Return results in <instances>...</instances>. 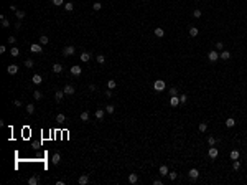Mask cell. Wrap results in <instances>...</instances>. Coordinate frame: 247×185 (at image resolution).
<instances>
[{
  "mask_svg": "<svg viewBox=\"0 0 247 185\" xmlns=\"http://www.w3.org/2000/svg\"><path fill=\"white\" fill-rule=\"evenodd\" d=\"M165 88H166V83L163 81V79H155V83H153V89H155V91L162 93V91H165Z\"/></svg>",
  "mask_w": 247,
  "mask_h": 185,
  "instance_id": "6da1fadb",
  "label": "cell"
},
{
  "mask_svg": "<svg viewBox=\"0 0 247 185\" xmlns=\"http://www.w3.org/2000/svg\"><path fill=\"white\" fill-rule=\"evenodd\" d=\"M30 50L33 51V53H43V45L41 43H33L30 46Z\"/></svg>",
  "mask_w": 247,
  "mask_h": 185,
  "instance_id": "7a4b0ae2",
  "label": "cell"
},
{
  "mask_svg": "<svg viewBox=\"0 0 247 185\" xmlns=\"http://www.w3.org/2000/svg\"><path fill=\"white\" fill-rule=\"evenodd\" d=\"M208 60H209V61H217L219 60V53H217V51H209V53H208Z\"/></svg>",
  "mask_w": 247,
  "mask_h": 185,
  "instance_id": "3957f363",
  "label": "cell"
},
{
  "mask_svg": "<svg viewBox=\"0 0 247 185\" xmlns=\"http://www.w3.org/2000/svg\"><path fill=\"white\" fill-rule=\"evenodd\" d=\"M74 46H66V48H63V55L64 56H71V55H74Z\"/></svg>",
  "mask_w": 247,
  "mask_h": 185,
  "instance_id": "277c9868",
  "label": "cell"
},
{
  "mask_svg": "<svg viewBox=\"0 0 247 185\" xmlns=\"http://www.w3.org/2000/svg\"><path fill=\"white\" fill-rule=\"evenodd\" d=\"M188 175H190L191 180H196L198 177H199V170H198V169H191L190 172H188Z\"/></svg>",
  "mask_w": 247,
  "mask_h": 185,
  "instance_id": "5b68a950",
  "label": "cell"
},
{
  "mask_svg": "<svg viewBox=\"0 0 247 185\" xmlns=\"http://www.w3.org/2000/svg\"><path fill=\"white\" fill-rule=\"evenodd\" d=\"M17 71H18V66H17V65L7 66V73H8V75H17Z\"/></svg>",
  "mask_w": 247,
  "mask_h": 185,
  "instance_id": "8992f818",
  "label": "cell"
},
{
  "mask_svg": "<svg viewBox=\"0 0 247 185\" xmlns=\"http://www.w3.org/2000/svg\"><path fill=\"white\" fill-rule=\"evenodd\" d=\"M63 91H64L66 94H68V96H72V94H74V93H76V89H74V86H71V84H68V86H66V88H64V89H63Z\"/></svg>",
  "mask_w": 247,
  "mask_h": 185,
  "instance_id": "52a82bcc",
  "label": "cell"
},
{
  "mask_svg": "<svg viewBox=\"0 0 247 185\" xmlns=\"http://www.w3.org/2000/svg\"><path fill=\"white\" fill-rule=\"evenodd\" d=\"M170 106H173V107L180 106V96H171V99H170Z\"/></svg>",
  "mask_w": 247,
  "mask_h": 185,
  "instance_id": "ba28073f",
  "label": "cell"
},
{
  "mask_svg": "<svg viewBox=\"0 0 247 185\" xmlns=\"http://www.w3.org/2000/svg\"><path fill=\"white\" fill-rule=\"evenodd\" d=\"M217 154H219V152H217V149H216V147H211L209 151H208V155H209V159H216Z\"/></svg>",
  "mask_w": 247,
  "mask_h": 185,
  "instance_id": "9c48e42d",
  "label": "cell"
},
{
  "mask_svg": "<svg viewBox=\"0 0 247 185\" xmlns=\"http://www.w3.org/2000/svg\"><path fill=\"white\" fill-rule=\"evenodd\" d=\"M92 58V53H88V51H84V53H81V61H84V63H88L89 60Z\"/></svg>",
  "mask_w": 247,
  "mask_h": 185,
  "instance_id": "30bf717a",
  "label": "cell"
},
{
  "mask_svg": "<svg viewBox=\"0 0 247 185\" xmlns=\"http://www.w3.org/2000/svg\"><path fill=\"white\" fill-rule=\"evenodd\" d=\"M81 73H82L81 66H71V75H74V76H79Z\"/></svg>",
  "mask_w": 247,
  "mask_h": 185,
  "instance_id": "8fae6325",
  "label": "cell"
},
{
  "mask_svg": "<svg viewBox=\"0 0 247 185\" xmlns=\"http://www.w3.org/2000/svg\"><path fill=\"white\" fill-rule=\"evenodd\" d=\"M219 58H221V60H229V58H231V53H229L227 50H222L221 53H219Z\"/></svg>",
  "mask_w": 247,
  "mask_h": 185,
  "instance_id": "7c38bea8",
  "label": "cell"
},
{
  "mask_svg": "<svg viewBox=\"0 0 247 185\" xmlns=\"http://www.w3.org/2000/svg\"><path fill=\"white\" fill-rule=\"evenodd\" d=\"M28 183L30 185H38V183H40V177H38V175L30 177V179H28Z\"/></svg>",
  "mask_w": 247,
  "mask_h": 185,
  "instance_id": "4fadbf2b",
  "label": "cell"
},
{
  "mask_svg": "<svg viewBox=\"0 0 247 185\" xmlns=\"http://www.w3.org/2000/svg\"><path fill=\"white\" fill-rule=\"evenodd\" d=\"M158 174H160V175H163V177H166V175H168V167H166V165H162V167H160V169H158Z\"/></svg>",
  "mask_w": 247,
  "mask_h": 185,
  "instance_id": "5bb4252c",
  "label": "cell"
},
{
  "mask_svg": "<svg viewBox=\"0 0 247 185\" xmlns=\"http://www.w3.org/2000/svg\"><path fill=\"white\" fill-rule=\"evenodd\" d=\"M78 182H79V185H86V183H89V175H81Z\"/></svg>",
  "mask_w": 247,
  "mask_h": 185,
  "instance_id": "9a60e30c",
  "label": "cell"
},
{
  "mask_svg": "<svg viewBox=\"0 0 247 185\" xmlns=\"http://www.w3.org/2000/svg\"><path fill=\"white\" fill-rule=\"evenodd\" d=\"M51 162H53L54 165H58V164L61 162V155L58 154V152H56V154H53V159H51Z\"/></svg>",
  "mask_w": 247,
  "mask_h": 185,
  "instance_id": "2e32d148",
  "label": "cell"
},
{
  "mask_svg": "<svg viewBox=\"0 0 247 185\" xmlns=\"http://www.w3.org/2000/svg\"><path fill=\"white\" fill-rule=\"evenodd\" d=\"M64 94H66L64 91H56V93H54V99H56L58 103H60V101L63 99V97H64Z\"/></svg>",
  "mask_w": 247,
  "mask_h": 185,
  "instance_id": "e0dca14e",
  "label": "cell"
},
{
  "mask_svg": "<svg viewBox=\"0 0 247 185\" xmlns=\"http://www.w3.org/2000/svg\"><path fill=\"white\" fill-rule=\"evenodd\" d=\"M31 81H33L35 84H41V81H43V78H41L40 75H33V78H31Z\"/></svg>",
  "mask_w": 247,
  "mask_h": 185,
  "instance_id": "ac0fdd59",
  "label": "cell"
},
{
  "mask_svg": "<svg viewBox=\"0 0 247 185\" xmlns=\"http://www.w3.org/2000/svg\"><path fill=\"white\" fill-rule=\"evenodd\" d=\"M163 35H165V30H163V28H160V27H156V28H155V36L162 38Z\"/></svg>",
  "mask_w": 247,
  "mask_h": 185,
  "instance_id": "d6986e66",
  "label": "cell"
},
{
  "mask_svg": "<svg viewBox=\"0 0 247 185\" xmlns=\"http://www.w3.org/2000/svg\"><path fill=\"white\" fill-rule=\"evenodd\" d=\"M226 126H227V127H234V126H236V119H234V117L226 119Z\"/></svg>",
  "mask_w": 247,
  "mask_h": 185,
  "instance_id": "ffe728a7",
  "label": "cell"
},
{
  "mask_svg": "<svg viewBox=\"0 0 247 185\" xmlns=\"http://www.w3.org/2000/svg\"><path fill=\"white\" fill-rule=\"evenodd\" d=\"M137 180H138L137 174H130V175H128V182L130 183H137Z\"/></svg>",
  "mask_w": 247,
  "mask_h": 185,
  "instance_id": "44dd1931",
  "label": "cell"
},
{
  "mask_svg": "<svg viewBox=\"0 0 247 185\" xmlns=\"http://www.w3.org/2000/svg\"><path fill=\"white\" fill-rule=\"evenodd\" d=\"M190 35H191V36H198V35H199V30H198L196 27H191V28H190Z\"/></svg>",
  "mask_w": 247,
  "mask_h": 185,
  "instance_id": "7402d4cb",
  "label": "cell"
},
{
  "mask_svg": "<svg viewBox=\"0 0 247 185\" xmlns=\"http://www.w3.org/2000/svg\"><path fill=\"white\" fill-rule=\"evenodd\" d=\"M81 121H82V122H88V121H89V113H88V111L81 113Z\"/></svg>",
  "mask_w": 247,
  "mask_h": 185,
  "instance_id": "603a6c76",
  "label": "cell"
},
{
  "mask_svg": "<svg viewBox=\"0 0 247 185\" xmlns=\"http://www.w3.org/2000/svg\"><path fill=\"white\" fill-rule=\"evenodd\" d=\"M53 71H54V73H61V71H63V65H60V63L53 65Z\"/></svg>",
  "mask_w": 247,
  "mask_h": 185,
  "instance_id": "cb8c5ba5",
  "label": "cell"
},
{
  "mask_svg": "<svg viewBox=\"0 0 247 185\" xmlns=\"http://www.w3.org/2000/svg\"><path fill=\"white\" fill-rule=\"evenodd\" d=\"M40 43L41 45H48L50 43V38H48L46 35H43V36H40Z\"/></svg>",
  "mask_w": 247,
  "mask_h": 185,
  "instance_id": "d4e9b609",
  "label": "cell"
},
{
  "mask_svg": "<svg viewBox=\"0 0 247 185\" xmlns=\"http://www.w3.org/2000/svg\"><path fill=\"white\" fill-rule=\"evenodd\" d=\"M96 60H97V63H99V65H104V63H106V56H104V55H97Z\"/></svg>",
  "mask_w": 247,
  "mask_h": 185,
  "instance_id": "484cf974",
  "label": "cell"
},
{
  "mask_svg": "<svg viewBox=\"0 0 247 185\" xmlns=\"http://www.w3.org/2000/svg\"><path fill=\"white\" fill-rule=\"evenodd\" d=\"M10 55H12V56H18V55H20V50H18V48H15V46L10 48Z\"/></svg>",
  "mask_w": 247,
  "mask_h": 185,
  "instance_id": "4316f807",
  "label": "cell"
},
{
  "mask_svg": "<svg viewBox=\"0 0 247 185\" xmlns=\"http://www.w3.org/2000/svg\"><path fill=\"white\" fill-rule=\"evenodd\" d=\"M17 18H18V20H23V18H25V12H23V10H17Z\"/></svg>",
  "mask_w": 247,
  "mask_h": 185,
  "instance_id": "83f0119b",
  "label": "cell"
},
{
  "mask_svg": "<svg viewBox=\"0 0 247 185\" xmlns=\"http://www.w3.org/2000/svg\"><path fill=\"white\" fill-rule=\"evenodd\" d=\"M115 86H117V83L114 81V79H109V81H107V88H109V89H114Z\"/></svg>",
  "mask_w": 247,
  "mask_h": 185,
  "instance_id": "f1b7e54d",
  "label": "cell"
},
{
  "mask_svg": "<svg viewBox=\"0 0 247 185\" xmlns=\"http://www.w3.org/2000/svg\"><path fill=\"white\" fill-rule=\"evenodd\" d=\"M96 117L102 121V119H104V111H102V109H97V111H96Z\"/></svg>",
  "mask_w": 247,
  "mask_h": 185,
  "instance_id": "f546056e",
  "label": "cell"
},
{
  "mask_svg": "<svg viewBox=\"0 0 247 185\" xmlns=\"http://www.w3.org/2000/svg\"><path fill=\"white\" fill-rule=\"evenodd\" d=\"M26 113H28V114L35 113V104H26Z\"/></svg>",
  "mask_w": 247,
  "mask_h": 185,
  "instance_id": "4dcf8cb0",
  "label": "cell"
},
{
  "mask_svg": "<svg viewBox=\"0 0 247 185\" xmlns=\"http://www.w3.org/2000/svg\"><path fill=\"white\" fill-rule=\"evenodd\" d=\"M56 121H58V122H64V121H66V116H64L63 113H60V114L56 116Z\"/></svg>",
  "mask_w": 247,
  "mask_h": 185,
  "instance_id": "1f68e13d",
  "label": "cell"
},
{
  "mask_svg": "<svg viewBox=\"0 0 247 185\" xmlns=\"http://www.w3.org/2000/svg\"><path fill=\"white\" fill-rule=\"evenodd\" d=\"M64 8H66V12H72V10H74V5H72L71 2H68V3L64 5Z\"/></svg>",
  "mask_w": 247,
  "mask_h": 185,
  "instance_id": "d6a6232c",
  "label": "cell"
},
{
  "mask_svg": "<svg viewBox=\"0 0 247 185\" xmlns=\"http://www.w3.org/2000/svg\"><path fill=\"white\" fill-rule=\"evenodd\" d=\"M114 111H115V107H114L112 104H109V106H106V113H109V114H114Z\"/></svg>",
  "mask_w": 247,
  "mask_h": 185,
  "instance_id": "836d02e7",
  "label": "cell"
},
{
  "mask_svg": "<svg viewBox=\"0 0 247 185\" xmlns=\"http://www.w3.org/2000/svg\"><path fill=\"white\" fill-rule=\"evenodd\" d=\"M208 131V124L206 122H201L199 124V132H206Z\"/></svg>",
  "mask_w": 247,
  "mask_h": 185,
  "instance_id": "e575fe53",
  "label": "cell"
},
{
  "mask_svg": "<svg viewBox=\"0 0 247 185\" xmlns=\"http://www.w3.org/2000/svg\"><path fill=\"white\" fill-rule=\"evenodd\" d=\"M231 159L232 160H237L239 159V151H232L231 152Z\"/></svg>",
  "mask_w": 247,
  "mask_h": 185,
  "instance_id": "d590c367",
  "label": "cell"
},
{
  "mask_svg": "<svg viewBox=\"0 0 247 185\" xmlns=\"http://www.w3.org/2000/svg\"><path fill=\"white\" fill-rule=\"evenodd\" d=\"M92 8L96 10V12H99V10L102 8V3H100V2H96V3H94V5H92Z\"/></svg>",
  "mask_w": 247,
  "mask_h": 185,
  "instance_id": "8d00e7d4",
  "label": "cell"
},
{
  "mask_svg": "<svg viewBox=\"0 0 247 185\" xmlns=\"http://www.w3.org/2000/svg\"><path fill=\"white\" fill-rule=\"evenodd\" d=\"M186 101H188V96L186 94H181L180 96V104H186Z\"/></svg>",
  "mask_w": 247,
  "mask_h": 185,
  "instance_id": "74e56055",
  "label": "cell"
},
{
  "mask_svg": "<svg viewBox=\"0 0 247 185\" xmlns=\"http://www.w3.org/2000/svg\"><path fill=\"white\" fill-rule=\"evenodd\" d=\"M33 97L38 101V99H41V97H43V94H41V91H35L33 93Z\"/></svg>",
  "mask_w": 247,
  "mask_h": 185,
  "instance_id": "f35d334b",
  "label": "cell"
},
{
  "mask_svg": "<svg viewBox=\"0 0 247 185\" xmlns=\"http://www.w3.org/2000/svg\"><path fill=\"white\" fill-rule=\"evenodd\" d=\"M170 96H178V89H176V88H170Z\"/></svg>",
  "mask_w": 247,
  "mask_h": 185,
  "instance_id": "ab89813d",
  "label": "cell"
},
{
  "mask_svg": "<svg viewBox=\"0 0 247 185\" xmlns=\"http://www.w3.org/2000/svg\"><path fill=\"white\" fill-rule=\"evenodd\" d=\"M2 27H3V28H8V27H10V22L7 18H2Z\"/></svg>",
  "mask_w": 247,
  "mask_h": 185,
  "instance_id": "60d3db41",
  "label": "cell"
},
{
  "mask_svg": "<svg viewBox=\"0 0 247 185\" xmlns=\"http://www.w3.org/2000/svg\"><path fill=\"white\" fill-rule=\"evenodd\" d=\"M208 144H209V145H214V144H216V139H214L213 135H209V137H208Z\"/></svg>",
  "mask_w": 247,
  "mask_h": 185,
  "instance_id": "b9f144b4",
  "label": "cell"
},
{
  "mask_svg": "<svg viewBox=\"0 0 247 185\" xmlns=\"http://www.w3.org/2000/svg\"><path fill=\"white\" fill-rule=\"evenodd\" d=\"M201 15H203V13H201V10H198V8H196V10L193 12V17H194V18H199Z\"/></svg>",
  "mask_w": 247,
  "mask_h": 185,
  "instance_id": "7bdbcfd3",
  "label": "cell"
},
{
  "mask_svg": "<svg viewBox=\"0 0 247 185\" xmlns=\"http://www.w3.org/2000/svg\"><path fill=\"white\" fill-rule=\"evenodd\" d=\"M239 167H241L239 160H234V162H232V169H234V170H239Z\"/></svg>",
  "mask_w": 247,
  "mask_h": 185,
  "instance_id": "ee69618b",
  "label": "cell"
},
{
  "mask_svg": "<svg viewBox=\"0 0 247 185\" xmlns=\"http://www.w3.org/2000/svg\"><path fill=\"white\" fill-rule=\"evenodd\" d=\"M168 177H170L171 180H176V177H178V174H176V172H170V174H168Z\"/></svg>",
  "mask_w": 247,
  "mask_h": 185,
  "instance_id": "f6af8a7d",
  "label": "cell"
},
{
  "mask_svg": "<svg viewBox=\"0 0 247 185\" xmlns=\"http://www.w3.org/2000/svg\"><path fill=\"white\" fill-rule=\"evenodd\" d=\"M25 66H26V68H33V60H26Z\"/></svg>",
  "mask_w": 247,
  "mask_h": 185,
  "instance_id": "bcb514c9",
  "label": "cell"
},
{
  "mask_svg": "<svg viewBox=\"0 0 247 185\" xmlns=\"http://www.w3.org/2000/svg\"><path fill=\"white\" fill-rule=\"evenodd\" d=\"M216 48H217V50H222V48H224V43H222V41H217V43H216Z\"/></svg>",
  "mask_w": 247,
  "mask_h": 185,
  "instance_id": "7dc6e473",
  "label": "cell"
},
{
  "mask_svg": "<svg viewBox=\"0 0 247 185\" xmlns=\"http://www.w3.org/2000/svg\"><path fill=\"white\" fill-rule=\"evenodd\" d=\"M15 41H17V38H15V36H8V43H10V45H13Z\"/></svg>",
  "mask_w": 247,
  "mask_h": 185,
  "instance_id": "c3c4849f",
  "label": "cell"
},
{
  "mask_svg": "<svg viewBox=\"0 0 247 185\" xmlns=\"http://www.w3.org/2000/svg\"><path fill=\"white\" fill-rule=\"evenodd\" d=\"M53 3H54L56 7H60V5H63V0H53Z\"/></svg>",
  "mask_w": 247,
  "mask_h": 185,
  "instance_id": "681fc988",
  "label": "cell"
},
{
  "mask_svg": "<svg viewBox=\"0 0 247 185\" xmlns=\"http://www.w3.org/2000/svg\"><path fill=\"white\" fill-rule=\"evenodd\" d=\"M15 28H17V30H20V28H22V22H20V20L15 23Z\"/></svg>",
  "mask_w": 247,
  "mask_h": 185,
  "instance_id": "f907efd6",
  "label": "cell"
},
{
  "mask_svg": "<svg viewBox=\"0 0 247 185\" xmlns=\"http://www.w3.org/2000/svg\"><path fill=\"white\" fill-rule=\"evenodd\" d=\"M13 104H15L17 107H22V101H18V99H17V101H15V103H13Z\"/></svg>",
  "mask_w": 247,
  "mask_h": 185,
  "instance_id": "816d5d0a",
  "label": "cell"
},
{
  "mask_svg": "<svg viewBox=\"0 0 247 185\" xmlns=\"http://www.w3.org/2000/svg\"><path fill=\"white\" fill-rule=\"evenodd\" d=\"M106 96H107V97L112 96V89H107V91H106Z\"/></svg>",
  "mask_w": 247,
  "mask_h": 185,
  "instance_id": "f5cc1de1",
  "label": "cell"
},
{
  "mask_svg": "<svg viewBox=\"0 0 247 185\" xmlns=\"http://www.w3.org/2000/svg\"><path fill=\"white\" fill-rule=\"evenodd\" d=\"M89 91H96V84H89Z\"/></svg>",
  "mask_w": 247,
  "mask_h": 185,
  "instance_id": "db71d44e",
  "label": "cell"
},
{
  "mask_svg": "<svg viewBox=\"0 0 247 185\" xmlns=\"http://www.w3.org/2000/svg\"><path fill=\"white\" fill-rule=\"evenodd\" d=\"M5 51H7V48H5V46L2 45V46H0V53H5Z\"/></svg>",
  "mask_w": 247,
  "mask_h": 185,
  "instance_id": "11a10c76",
  "label": "cell"
},
{
  "mask_svg": "<svg viewBox=\"0 0 247 185\" xmlns=\"http://www.w3.org/2000/svg\"><path fill=\"white\" fill-rule=\"evenodd\" d=\"M153 183H155V185H163V182H162V180H155Z\"/></svg>",
  "mask_w": 247,
  "mask_h": 185,
  "instance_id": "9f6ffc18",
  "label": "cell"
}]
</instances>
